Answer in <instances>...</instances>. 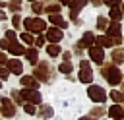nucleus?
I'll return each mask as SVG.
<instances>
[{
  "label": "nucleus",
  "instance_id": "f257e3e1",
  "mask_svg": "<svg viewBox=\"0 0 124 120\" xmlns=\"http://www.w3.org/2000/svg\"><path fill=\"white\" fill-rule=\"evenodd\" d=\"M101 75L110 83V85H118L122 81V74L116 66H103L101 68Z\"/></svg>",
  "mask_w": 124,
  "mask_h": 120
},
{
  "label": "nucleus",
  "instance_id": "f03ea898",
  "mask_svg": "<svg viewBox=\"0 0 124 120\" xmlns=\"http://www.w3.org/2000/svg\"><path fill=\"white\" fill-rule=\"evenodd\" d=\"M23 27H25V31H31V35H33V33H45L46 23L41 17H27L23 21Z\"/></svg>",
  "mask_w": 124,
  "mask_h": 120
},
{
  "label": "nucleus",
  "instance_id": "7ed1b4c3",
  "mask_svg": "<svg viewBox=\"0 0 124 120\" xmlns=\"http://www.w3.org/2000/svg\"><path fill=\"white\" fill-rule=\"evenodd\" d=\"M87 95H89V99L95 101V103H105V101H107V93H105V89H103L101 85H89Z\"/></svg>",
  "mask_w": 124,
  "mask_h": 120
},
{
  "label": "nucleus",
  "instance_id": "20e7f679",
  "mask_svg": "<svg viewBox=\"0 0 124 120\" xmlns=\"http://www.w3.org/2000/svg\"><path fill=\"white\" fill-rule=\"evenodd\" d=\"M87 4V0H70V15H72V21H76V23H79V19H78V12L83 8Z\"/></svg>",
  "mask_w": 124,
  "mask_h": 120
},
{
  "label": "nucleus",
  "instance_id": "39448f33",
  "mask_svg": "<svg viewBox=\"0 0 124 120\" xmlns=\"http://www.w3.org/2000/svg\"><path fill=\"white\" fill-rule=\"evenodd\" d=\"M0 110H2V114L6 116V118H10V116H16V106L12 105V101L8 99V97H2L0 99Z\"/></svg>",
  "mask_w": 124,
  "mask_h": 120
},
{
  "label": "nucleus",
  "instance_id": "423d86ee",
  "mask_svg": "<svg viewBox=\"0 0 124 120\" xmlns=\"http://www.w3.org/2000/svg\"><path fill=\"white\" fill-rule=\"evenodd\" d=\"M19 95H21V99L29 101V105L41 103V93H37V91H33V89H23V91H19Z\"/></svg>",
  "mask_w": 124,
  "mask_h": 120
},
{
  "label": "nucleus",
  "instance_id": "0eeeda50",
  "mask_svg": "<svg viewBox=\"0 0 124 120\" xmlns=\"http://www.w3.org/2000/svg\"><path fill=\"white\" fill-rule=\"evenodd\" d=\"M33 77H39V79L46 81V79L50 77V70H48V64H39V66L35 68V72H33Z\"/></svg>",
  "mask_w": 124,
  "mask_h": 120
},
{
  "label": "nucleus",
  "instance_id": "6e6552de",
  "mask_svg": "<svg viewBox=\"0 0 124 120\" xmlns=\"http://www.w3.org/2000/svg\"><path fill=\"white\" fill-rule=\"evenodd\" d=\"M45 33H46V39L50 41V45H56L58 41H62V29H58V27H50Z\"/></svg>",
  "mask_w": 124,
  "mask_h": 120
},
{
  "label": "nucleus",
  "instance_id": "1a4fd4ad",
  "mask_svg": "<svg viewBox=\"0 0 124 120\" xmlns=\"http://www.w3.org/2000/svg\"><path fill=\"white\" fill-rule=\"evenodd\" d=\"M89 56H91L93 64H103V60H105V52H103L101 46H91L89 48Z\"/></svg>",
  "mask_w": 124,
  "mask_h": 120
},
{
  "label": "nucleus",
  "instance_id": "9d476101",
  "mask_svg": "<svg viewBox=\"0 0 124 120\" xmlns=\"http://www.w3.org/2000/svg\"><path fill=\"white\" fill-rule=\"evenodd\" d=\"M93 41H95L93 33H91V31H85V33H83V37H81V41L76 45V50H79L81 46H93Z\"/></svg>",
  "mask_w": 124,
  "mask_h": 120
},
{
  "label": "nucleus",
  "instance_id": "9b49d317",
  "mask_svg": "<svg viewBox=\"0 0 124 120\" xmlns=\"http://www.w3.org/2000/svg\"><path fill=\"white\" fill-rule=\"evenodd\" d=\"M6 64H8V72L10 74H21V70H23V66H21V62L17 60V58H12V60H6Z\"/></svg>",
  "mask_w": 124,
  "mask_h": 120
},
{
  "label": "nucleus",
  "instance_id": "f8f14e48",
  "mask_svg": "<svg viewBox=\"0 0 124 120\" xmlns=\"http://www.w3.org/2000/svg\"><path fill=\"white\" fill-rule=\"evenodd\" d=\"M108 116H112V118H116V120H124V108H122L120 105H112V106L108 108Z\"/></svg>",
  "mask_w": 124,
  "mask_h": 120
},
{
  "label": "nucleus",
  "instance_id": "ddd939ff",
  "mask_svg": "<svg viewBox=\"0 0 124 120\" xmlns=\"http://www.w3.org/2000/svg\"><path fill=\"white\" fill-rule=\"evenodd\" d=\"M48 19H50V23H54L58 29H64V27H68V23L62 19V15H60V14H52V15H48Z\"/></svg>",
  "mask_w": 124,
  "mask_h": 120
},
{
  "label": "nucleus",
  "instance_id": "4468645a",
  "mask_svg": "<svg viewBox=\"0 0 124 120\" xmlns=\"http://www.w3.org/2000/svg\"><path fill=\"white\" fill-rule=\"evenodd\" d=\"M21 83H23V87L25 89H37V85H39V81L35 79V77H31V75H25V77H21Z\"/></svg>",
  "mask_w": 124,
  "mask_h": 120
},
{
  "label": "nucleus",
  "instance_id": "2eb2a0df",
  "mask_svg": "<svg viewBox=\"0 0 124 120\" xmlns=\"http://www.w3.org/2000/svg\"><path fill=\"white\" fill-rule=\"evenodd\" d=\"M8 50L12 52V54H16V56H19V54H25V48L17 43V41H14V43H10V46H8Z\"/></svg>",
  "mask_w": 124,
  "mask_h": 120
},
{
  "label": "nucleus",
  "instance_id": "dca6fc26",
  "mask_svg": "<svg viewBox=\"0 0 124 120\" xmlns=\"http://www.w3.org/2000/svg\"><path fill=\"white\" fill-rule=\"evenodd\" d=\"M79 81H83V83H91V81H93V72H91L89 68H83V70L79 72Z\"/></svg>",
  "mask_w": 124,
  "mask_h": 120
},
{
  "label": "nucleus",
  "instance_id": "f3484780",
  "mask_svg": "<svg viewBox=\"0 0 124 120\" xmlns=\"http://www.w3.org/2000/svg\"><path fill=\"white\" fill-rule=\"evenodd\" d=\"M95 43H97L101 48H103V46H112V39H108L107 35H101V37H97V39H95Z\"/></svg>",
  "mask_w": 124,
  "mask_h": 120
},
{
  "label": "nucleus",
  "instance_id": "a211bd4d",
  "mask_svg": "<svg viewBox=\"0 0 124 120\" xmlns=\"http://www.w3.org/2000/svg\"><path fill=\"white\" fill-rule=\"evenodd\" d=\"M25 58H27L31 64H37V60H39V56H37V50H35V48H29V50L25 48Z\"/></svg>",
  "mask_w": 124,
  "mask_h": 120
},
{
  "label": "nucleus",
  "instance_id": "6ab92c4d",
  "mask_svg": "<svg viewBox=\"0 0 124 120\" xmlns=\"http://www.w3.org/2000/svg\"><path fill=\"white\" fill-rule=\"evenodd\" d=\"M39 114H41V118H50L54 112H52V106H48V105H43L41 106V110H37Z\"/></svg>",
  "mask_w": 124,
  "mask_h": 120
},
{
  "label": "nucleus",
  "instance_id": "aec40b11",
  "mask_svg": "<svg viewBox=\"0 0 124 120\" xmlns=\"http://www.w3.org/2000/svg\"><path fill=\"white\" fill-rule=\"evenodd\" d=\"M46 52H48V56H58L60 54V46L58 45H48L46 46Z\"/></svg>",
  "mask_w": 124,
  "mask_h": 120
},
{
  "label": "nucleus",
  "instance_id": "412c9836",
  "mask_svg": "<svg viewBox=\"0 0 124 120\" xmlns=\"http://www.w3.org/2000/svg\"><path fill=\"white\" fill-rule=\"evenodd\" d=\"M120 17H122V12H120L118 8H112V10H110V19H112L114 23H118Z\"/></svg>",
  "mask_w": 124,
  "mask_h": 120
},
{
  "label": "nucleus",
  "instance_id": "4be33fe9",
  "mask_svg": "<svg viewBox=\"0 0 124 120\" xmlns=\"http://www.w3.org/2000/svg\"><path fill=\"white\" fill-rule=\"evenodd\" d=\"M21 41H23L25 45H33V43H35V37H33L31 33H21Z\"/></svg>",
  "mask_w": 124,
  "mask_h": 120
},
{
  "label": "nucleus",
  "instance_id": "5701e85b",
  "mask_svg": "<svg viewBox=\"0 0 124 120\" xmlns=\"http://www.w3.org/2000/svg\"><path fill=\"white\" fill-rule=\"evenodd\" d=\"M112 60H114L116 64H120V62L124 60V52H122V50H112Z\"/></svg>",
  "mask_w": 124,
  "mask_h": 120
},
{
  "label": "nucleus",
  "instance_id": "b1692460",
  "mask_svg": "<svg viewBox=\"0 0 124 120\" xmlns=\"http://www.w3.org/2000/svg\"><path fill=\"white\" fill-rule=\"evenodd\" d=\"M110 97H112L116 103H124V93H122V91H112Z\"/></svg>",
  "mask_w": 124,
  "mask_h": 120
},
{
  "label": "nucleus",
  "instance_id": "393cba45",
  "mask_svg": "<svg viewBox=\"0 0 124 120\" xmlns=\"http://www.w3.org/2000/svg\"><path fill=\"white\" fill-rule=\"evenodd\" d=\"M58 70L64 72V74H70V72H72V64H70V62H62V64L58 66Z\"/></svg>",
  "mask_w": 124,
  "mask_h": 120
},
{
  "label": "nucleus",
  "instance_id": "a878e982",
  "mask_svg": "<svg viewBox=\"0 0 124 120\" xmlns=\"http://www.w3.org/2000/svg\"><path fill=\"white\" fill-rule=\"evenodd\" d=\"M107 23H108V19H107L105 15H101V17L97 19V27H99V29H105V27H107Z\"/></svg>",
  "mask_w": 124,
  "mask_h": 120
},
{
  "label": "nucleus",
  "instance_id": "bb28decb",
  "mask_svg": "<svg viewBox=\"0 0 124 120\" xmlns=\"http://www.w3.org/2000/svg\"><path fill=\"white\" fill-rule=\"evenodd\" d=\"M19 8H21V2H19V0H12V2H10V10H14V12H17Z\"/></svg>",
  "mask_w": 124,
  "mask_h": 120
},
{
  "label": "nucleus",
  "instance_id": "cd10ccee",
  "mask_svg": "<svg viewBox=\"0 0 124 120\" xmlns=\"http://www.w3.org/2000/svg\"><path fill=\"white\" fill-rule=\"evenodd\" d=\"M58 8H60V4L56 2V4H50V6H46V12H50V14H58Z\"/></svg>",
  "mask_w": 124,
  "mask_h": 120
},
{
  "label": "nucleus",
  "instance_id": "c85d7f7f",
  "mask_svg": "<svg viewBox=\"0 0 124 120\" xmlns=\"http://www.w3.org/2000/svg\"><path fill=\"white\" fill-rule=\"evenodd\" d=\"M23 108H25V112H27V114H35V112H37L35 105H29V103H25V106H23Z\"/></svg>",
  "mask_w": 124,
  "mask_h": 120
},
{
  "label": "nucleus",
  "instance_id": "c756f323",
  "mask_svg": "<svg viewBox=\"0 0 124 120\" xmlns=\"http://www.w3.org/2000/svg\"><path fill=\"white\" fill-rule=\"evenodd\" d=\"M12 99H14L16 103H21V101H23L21 95H19V91H16V89H12Z\"/></svg>",
  "mask_w": 124,
  "mask_h": 120
},
{
  "label": "nucleus",
  "instance_id": "7c9ffc66",
  "mask_svg": "<svg viewBox=\"0 0 124 120\" xmlns=\"http://www.w3.org/2000/svg\"><path fill=\"white\" fill-rule=\"evenodd\" d=\"M103 114H105V108H101V106L95 108V110H91V118H95V116H103Z\"/></svg>",
  "mask_w": 124,
  "mask_h": 120
},
{
  "label": "nucleus",
  "instance_id": "2f4dec72",
  "mask_svg": "<svg viewBox=\"0 0 124 120\" xmlns=\"http://www.w3.org/2000/svg\"><path fill=\"white\" fill-rule=\"evenodd\" d=\"M33 12H35V14H41V12H43V4H41V2H33Z\"/></svg>",
  "mask_w": 124,
  "mask_h": 120
},
{
  "label": "nucleus",
  "instance_id": "473e14b6",
  "mask_svg": "<svg viewBox=\"0 0 124 120\" xmlns=\"http://www.w3.org/2000/svg\"><path fill=\"white\" fill-rule=\"evenodd\" d=\"M10 75V72H8V68H4V66H0V79H6Z\"/></svg>",
  "mask_w": 124,
  "mask_h": 120
},
{
  "label": "nucleus",
  "instance_id": "72a5a7b5",
  "mask_svg": "<svg viewBox=\"0 0 124 120\" xmlns=\"http://www.w3.org/2000/svg\"><path fill=\"white\" fill-rule=\"evenodd\" d=\"M103 2H105L107 6H110V8H118V2H120V0H103Z\"/></svg>",
  "mask_w": 124,
  "mask_h": 120
},
{
  "label": "nucleus",
  "instance_id": "f704fd0d",
  "mask_svg": "<svg viewBox=\"0 0 124 120\" xmlns=\"http://www.w3.org/2000/svg\"><path fill=\"white\" fill-rule=\"evenodd\" d=\"M12 23H14V27L17 29V27L21 25V19H19V15H14V17H12Z\"/></svg>",
  "mask_w": 124,
  "mask_h": 120
},
{
  "label": "nucleus",
  "instance_id": "c9c22d12",
  "mask_svg": "<svg viewBox=\"0 0 124 120\" xmlns=\"http://www.w3.org/2000/svg\"><path fill=\"white\" fill-rule=\"evenodd\" d=\"M0 46H2L4 50H8V46H10V41H6V39H2V41H0Z\"/></svg>",
  "mask_w": 124,
  "mask_h": 120
},
{
  "label": "nucleus",
  "instance_id": "e433bc0d",
  "mask_svg": "<svg viewBox=\"0 0 124 120\" xmlns=\"http://www.w3.org/2000/svg\"><path fill=\"white\" fill-rule=\"evenodd\" d=\"M35 45H37V46H43V45H45V37H39V39H35Z\"/></svg>",
  "mask_w": 124,
  "mask_h": 120
},
{
  "label": "nucleus",
  "instance_id": "4c0bfd02",
  "mask_svg": "<svg viewBox=\"0 0 124 120\" xmlns=\"http://www.w3.org/2000/svg\"><path fill=\"white\" fill-rule=\"evenodd\" d=\"M79 68H81V70H83V68H89V62H87V60H81V62H79Z\"/></svg>",
  "mask_w": 124,
  "mask_h": 120
},
{
  "label": "nucleus",
  "instance_id": "58836bf2",
  "mask_svg": "<svg viewBox=\"0 0 124 120\" xmlns=\"http://www.w3.org/2000/svg\"><path fill=\"white\" fill-rule=\"evenodd\" d=\"M4 62H6V54H4V52H0V64H4Z\"/></svg>",
  "mask_w": 124,
  "mask_h": 120
},
{
  "label": "nucleus",
  "instance_id": "ea45409f",
  "mask_svg": "<svg viewBox=\"0 0 124 120\" xmlns=\"http://www.w3.org/2000/svg\"><path fill=\"white\" fill-rule=\"evenodd\" d=\"M91 4H93V6H101L103 2H101V0H91Z\"/></svg>",
  "mask_w": 124,
  "mask_h": 120
},
{
  "label": "nucleus",
  "instance_id": "a19ab883",
  "mask_svg": "<svg viewBox=\"0 0 124 120\" xmlns=\"http://www.w3.org/2000/svg\"><path fill=\"white\" fill-rule=\"evenodd\" d=\"M58 4H60V6H62V4H64V6H68V4H70V0H58Z\"/></svg>",
  "mask_w": 124,
  "mask_h": 120
},
{
  "label": "nucleus",
  "instance_id": "79ce46f5",
  "mask_svg": "<svg viewBox=\"0 0 124 120\" xmlns=\"http://www.w3.org/2000/svg\"><path fill=\"white\" fill-rule=\"evenodd\" d=\"M79 120H95V118H91V116H83V118H79Z\"/></svg>",
  "mask_w": 124,
  "mask_h": 120
},
{
  "label": "nucleus",
  "instance_id": "37998d69",
  "mask_svg": "<svg viewBox=\"0 0 124 120\" xmlns=\"http://www.w3.org/2000/svg\"><path fill=\"white\" fill-rule=\"evenodd\" d=\"M4 17H6V14H4V12H2V10H0V21H2V19H4Z\"/></svg>",
  "mask_w": 124,
  "mask_h": 120
},
{
  "label": "nucleus",
  "instance_id": "c03bdc74",
  "mask_svg": "<svg viewBox=\"0 0 124 120\" xmlns=\"http://www.w3.org/2000/svg\"><path fill=\"white\" fill-rule=\"evenodd\" d=\"M120 12H122V15H124V4H122V10H120Z\"/></svg>",
  "mask_w": 124,
  "mask_h": 120
},
{
  "label": "nucleus",
  "instance_id": "a18cd8bd",
  "mask_svg": "<svg viewBox=\"0 0 124 120\" xmlns=\"http://www.w3.org/2000/svg\"><path fill=\"white\" fill-rule=\"evenodd\" d=\"M0 87H2V81H0Z\"/></svg>",
  "mask_w": 124,
  "mask_h": 120
},
{
  "label": "nucleus",
  "instance_id": "49530a36",
  "mask_svg": "<svg viewBox=\"0 0 124 120\" xmlns=\"http://www.w3.org/2000/svg\"><path fill=\"white\" fill-rule=\"evenodd\" d=\"M31 2H37V0H31Z\"/></svg>",
  "mask_w": 124,
  "mask_h": 120
},
{
  "label": "nucleus",
  "instance_id": "de8ad7c7",
  "mask_svg": "<svg viewBox=\"0 0 124 120\" xmlns=\"http://www.w3.org/2000/svg\"><path fill=\"white\" fill-rule=\"evenodd\" d=\"M122 52H124V48H122Z\"/></svg>",
  "mask_w": 124,
  "mask_h": 120
}]
</instances>
